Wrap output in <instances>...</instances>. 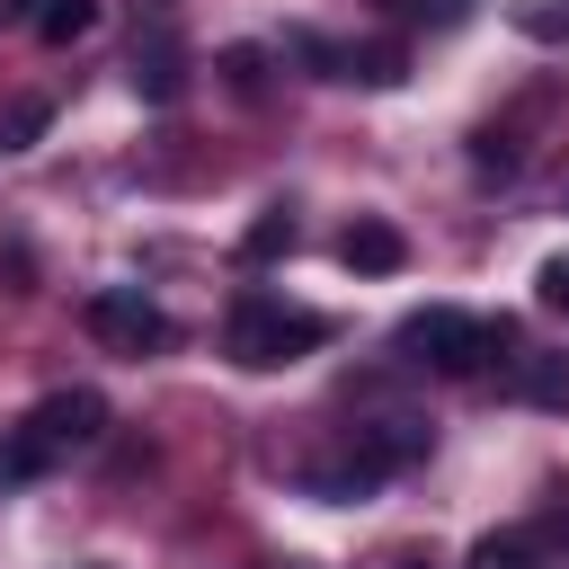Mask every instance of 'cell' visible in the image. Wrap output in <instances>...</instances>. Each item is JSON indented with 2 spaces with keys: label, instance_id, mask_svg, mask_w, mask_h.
Returning <instances> with one entry per match:
<instances>
[{
  "label": "cell",
  "instance_id": "5",
  "mask_svg": "<svg viewBox=\"0 0 569 569\" xmlns=\"http://www.w3.org/2000/svg\"><path fill=\"white\" fill-rule=\"evenodd\" d=\"M124 71H133V98H142V107H169V98L187 89V44H178L169 27H151V36H133Z\"/></svg>",
  "mask_w": 569,
  "mask_h": 569
},
{
  "label": "cell",
  "instance_id": "2",
  "mask_svg": "<svg viewBox=\"0 0 569 569\" xmlns=\"http://www.w3.org/2000/svg\"><path fill=\"white\" fill-rule=\"evenodd\" d=\"M498 347H516V329H507V320H471V311H453V302L400 320V356L427 365V373H480Z\"/></svg>",
  "mask_w": 569,
  "mask_h": 569
},
{
  "label": "cell",
  "instance_id": "12",
  "mask_svg": "<svg viewBox=\"0 0 569 569\" xmlns=\"http://www.w3.org/2000/svg\"><path fill=\"white\" fill-rule=\"evenodd\" d=\"M276 249H293V213H284V204H267V213L249 222V240H240V258H276Z\"/></svg>",
  "mask_w": 569,
  "mask_h": 569
},
{
  "label": "cell",
  "instance_id": "13",
  "mask_svg": "<svg viewBox=\"0 0 569 569\" xmlns=\"http://www.w3.org/2000/svg\"><path fill=\"white\" fill-rule=\"evenodd\" d=\"M222 80H231L240 98H258V89H267V44H231V53H222Z\"/></svg>",
  "mask_w": 569,
  "mask_h": 569
},
{
  "label": "cell",
  "instance_id": "16",
  "mask_svg": "<svg viewBox=\"0 0 569 569\" xmlns=\"http://www.w3.org/2000/svg\"><path fill=\"white\" fill-rule=\"evenodd\" d=\"M36 9L44 0H0V27H36Z\"/></svg>",
  "mask_w": 569,
  "mask_h": 569
},
{
  "label": "cell",
  "instance_id": "4",
  "mask_svg": "<svg viewBox=\"0 0 569 569\" xmlns=\"http://www.w3.org/2000/svg\"><path fill=\"white\" fill-rule=\"evenodd\" d=\"M80 320H89V338H98V347H116V356H151V347H169V338H178V329H169V311H160L151 293H133V284H98Z\"/></svg>",
  "mask_w": 569,
  "mask_h": 569
},
{
  "label": "cell",
  "instance_id": "3",
  "mask_svg": "<svg viewBox=\"0 0 569 569\" xmlns=\"http://www.w3.org/2000/svg\"><path fill=\"white\" fill-rule=\"evenodd\" d=\"M320 338H329L320 311H284V302H267V293H240V302H231V329H222L231 365H249V373H276V365L311 356Z\"/></svg>",
  "mask_w": 569,
  "mask_h": 569
},
{
  "label": "cell",
  "instance_id": "11",
  "mask_svg": "<svg viewBox=\"0 0 569 569\" xmlns=\"http://www.w3.org/2000/svg\"><path fill=\"white\" fill-rule=\"evenodd\" d=\"M516 391L542 400V409H569V365H560V356H533V365L516 373Z\"/></svg>",
  "mask_w": 569,
  "mask_h": 569
},
{
  "label": "cell",
  "instance_id": "17",
  "mask_svg": "<svg viewBox=\"0 0 569 569\" xmlns=\"http://www.w3.org/2000/svg\"><path fill=\"white\" fill-rule=\"evenodd\" d=\"M391 569H427V560H418V551H400V560H391Z\"/></svg>",
  "mask_w": 569,
  "mask_h": 569
},
{
  "label": "cell",
  "instance_id": "7",
  "mask_svg": "<svg viewBox=\"0 0 569 569\" xmlns=\"http://www.w3.org/2000/svg\"><path fill=\"white\" fill-rule=\"evenodd\" d=\"M44 124H53V98H36V89L0 98V151H36V142H44Z\"/></svg>",
  "mask_w": 569,
  "mask_h": 569
},
{
  "label": "cell",
  "instance_id": "14",
  "mask_svg": "<svg viewBox=\"0 0 569 569\" xmlns=\"http://www.w3.org/2000/svg\"><path fill=\"white\" fill-rule=\"evenodd\" d=\"M471 160H480V169H516V133H498V124H489V133L471 142Z\"/></svg>",
  "mask_w": 569,
  "mask_h": 569
},
{
  "label": "cell",
  "instance_id": "1",
  "mask_svg": "<svg viewBox=\"0 0 569 569\" xmlns=\"http://www.w3.org/2000/svg\"><path fill=\"white\" fill-rule=\"evenodd\" d=\"M98 436H107V400H98V391H53V400H36L27 427L0 445V480H36V471H53L62 453H80V445H98Z\"/></svg>",
  "mask_w": 569,
  "mask_h": 569
},
{
  "label": "cell",
  "instance_id": "6",
  "mask_svg": "<svg viewBox=\"0 0 569 569\" xmlns=\"http://www.w3.org/2000/svg\"><path fill=\"white\" fill-rule=\"evenodd\" d=\"M338 267H356V276H400V267H409V240H400V222H382V213L347 222V231H338Z\"/></svg>",
  "mask_w": 569,
  "mask_h": 569
},
{
  "label": "cell",
  "instance_id": "15",
  "mask_svg": "<svg viewBox=\"0 0 569 569\" xmlns=\"http://www.w3.org/2000/svg\"><path fill=\"white\" fill-rule=\"evenodd\" d=\"M533 293H542V302H551V311H569V258H551V267H542V276H533Z\"/></svg>",
  "mask_w": 569,
  "mask_h": 569
},
{
  "label": "cell",
  "instance_id": "8",
  "mask_svg": "<svg viewBox=\"0 0 569 569\" xmlns=\"http://www.w3.org/2000/svg\"><path fill=\"white\" fill-rule=\"evenodd\" d=\"M400 44H338V80H365V89H391L400 80Z\"/></svg>",
  "mask_w": 569,
  "mask_h": 569
},
{
  "label": "cell",
  "instance_id": "9",
  "mask_svg": "<svg viewBox=\"0 0 569 569\" xmlns=\"http://www.w3.org/2000/svg\"><path fill=\"white\" fill-rule=\"evenodd\" d=\"M462 569H542V542H533V533H516V525H507V533H480V542H471V560H462Z\"/></svg>",
  "mask_w": 569,
  "mask_h": 569
},
{
  "label": "cell",
  "instance_id": "10",
  "mask_svg": "<svg viewBox=\"0 0 569 569\" xmlns=\"http://www.w3.org/2000/svg\"><path fill=\"white\" fill-rule=\"evenodd\" d=\"M89 27H98V0H44V9H36V36H44V44H80Z\"/></svg>",
  "mask_w": 569,
  "mask_h": 569
}]
</instances>
